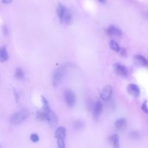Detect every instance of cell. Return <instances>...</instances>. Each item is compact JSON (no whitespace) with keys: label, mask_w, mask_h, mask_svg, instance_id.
I'll use <instances>...</instances> for the list:
<instances>
[{"label":"cell","mask_w":148,"mask_h":148,"mask_svg":"<svg viewBox=\"0 0 148 148\" xmlns=\"http://www.w3.org/2000/svg\"><path fill=\"white\" fill-rule=\"evenodd\" d=\"M66 71V65H62L57 68L52 75V83L54 86H57L62 80Z\"/></svg>","instance_id":"1"},{"label":"cell","mask_w":148,"mask_h":148,"mask_svg":"<svg viewBox=\"0 0 148 148\" xmlns=\"http://www.w3.org/2000/svg\"><path fill=\"white\" fill-rule=\"evenodd\" d=\"M28 116V112L26 109H22L13 113L10 117V123L13 125L21 123Z\"/></svg>","instance_id":"2"},{"label":"cell","mask_w":148,"mask_h":148,"mask_svg":"<svg viewBox=\"0 0 148 148\" xmlns=\"http://www.w3.org/2000/svg\"><path fill=\"white\" fill-rule=\"evenodd\" d=\"M64 95L65 102L68 106L70 108L72 107L76 102V97L73 92L71 90L66 89L65 90Z\"/></svg>","instance_id":"3"},{"label":"cell","mask_w":148,"mask_h":148,"mask_svg":"<svg viewBox=\"0 0 148 148\" xmlns=\"http://www.w3.org/2000/svg\"><path fill=\"white\" fill-rule=\"evenodd\" d=\"M112 94V87L110 85L105 86L101 91L100 97L103 101L109 100Z\"/></svg>","instance_id":"4"},{"label":"cell","mask_w":148,"mask_h":148,"mask_svg":"<svg viewBox=\"0 0 148 148\" xmlns=\"http://www.w3.org/2000/svg\"><path fill=\"white\" fill-rule=\"evenodd\" d=\"M103 105L100 101H97L93 108V117L95 120H97L102 112Z\"/></svg>","instance_id":"5"},{"label":"cell","mask_w":148,"mask_h":148,"mask_svg":"<svg viewBox=\"0 0 148 148\" xmlns=\"http://www.w3.org/2000/svg\"><path fill=\"white\" fill-rule=\"evenodd\" d=\"M127 91L131 96L134 98L138 97L140 94V90L138 86L132 83L128 84L127 87Z\"/></svg>","instance_id":"6"},{"label":"cell","mask_w":148,"mask_h":148,"mask_svg":"<svg viewBox=\"0 0 148 148\" xmlns=\"http://www.w3.org/2000/svg\"><path fill=\"white\" fill-rule=\"evenodd\" d=\"M113 67L114 71L117 75H121V76H125L127 75L128 70L127 68L124 65L119 63H115L113 65Z\"/></svg>","instance_id":"7"},{"label":"cell","mask_w":148,"mask_h":148,"mask_svg":"<svg viewBox=\"0 0 148 148\" xmlns=\"http://www.w3.org/2000/svg\"><path fill=\"white\" fill-rule=\"evenodd\" d=\"M106 32L109 36H112H112H119L121 35V30L114 25L109 26L107 28Z\"/></svg>","instance_id":"8"},{"label":"cell","mask_w":148,"mask_h":148,"mask_svg":"<svg viewBox=\"0 0 148 148\" xmlns=\"http://www.w3.org/2000/svg\"><path fill=\"white\" fill-rule=\"evenodd\" d=\"M66 135V130L64 127L61 126L57 128L54 137L57 139H65Z\"/></svg>","instance_id":"9"},{"label":"cell","mask_w":148,"mask_h":148,"mask_svg":"<svg viewBox=\"0 0 148 148\" xmlns=\"http://www.w3.org/2000/svg\"><path fill=\"white\" fill-rule=\"evenodd\" d=\"M109 45L110 48L112 50H114V51H116V52H117V53H120L122 55L125 54V50L124 49L121 48L116 42L112 40L109 42Z\"/></svg>","instance_id":"10"},{"label":"cell","mask_w":148,"mask_h":148,"mask_svg":"<svg viewBox=\"0 0 148 148\" xmlns=\"http://www.w3.org/2000/svg\"><path fill=\"white\" fill-rule=\"evenodd\" d=\"M127 120L124 118H120L116 120L114 123L115 128L119 131L124 130L127 127Z\"/></svg>","instance_id":"11"},{"label":"cell","mask_w":148,"mask_h":148,"mask_svg":"<svg viewBox=\"0 0 148 148\" xmlns=\"http://www.w3.org/2000/svg\"><path fill=\"white\" fill-rule=\"evenodd\" d=\"M49 111H45L42 109L39 110L36 113V118L40 121H48V112Z\"/></svg>","instance_id":"12"},{"label":"cell","mask_w":148,"mask_h":148,"mask_svg":"<svg viewBox=\"0 0 148 148\" xmlns=\"http://www.w3.org/2000/svg\"><path fill=\"white\" fill-rule=\"evenodd\" d=\"M48 123L51 126H54L58 123V117L56 114L50 109L48 112Z\"/></svg>","instance_id":"13"},{"label":"cell","mask_w":148,"mask_h":148,"mask_svg":"<svg viewBox=\"0 0 148 148\" xmlns=\"http://www.w3.org/2000/svg\"><path fill=\"white\" fill-rule=\"evenodd\" d=\"M109 140L114 148H119V146H120L119 136L117 134H114L112 135L109 137Z\"/></svg>","instance_id":"14"},{"label":"cell","mask_w":148,"mask_h":148,"mask_svg":"<svg viewBox=\"0 0 148 148\" xmlns=\"http://www.w3.org/2000/svg\"><path fill=\"white\" fill-rule=\"evenodd\" d=\"M72 19V14L71 13V12L69 10V9H68L67 8L65 10V13L63 16L62 19L61 20V23H63L65 24H69L71 23V21Z\"/></svg>","instance_id":"15"},{"label":"cell","mask_w":148,"mask_h":148,"mask_svg":"<svg viewBox=\"0 0 148 148\" xmlns=\"http://www.w3.org/2000/svg\"><path fill=\"white\" fill-rule=\"evenodd\" d=\"M66 8L62 4L59 3L57 7V14L60 21H61L63 16L65 13Z\"/></svg>","instance_id":"16"},{"label":"cell","mask_w":148,"mask_h":148,"mask_svg":"<svg viewBox=\"0 0 148 148\" xmlns=\"http://www.w3.org/2000/svg\"><path fill=\"white\" fill-rule=\"evenodd\" d=\"M9 56L8 54L7 50L5 46L1 47L0 49V61L3 62H5L8 60Z\"/></svg>","instance_id":"17"},{"label":"cell","mask_w":148,"mask_h":148,"mask_svg":"<svg viewBox=\"0 0 148 148\" xmlns=\"http://www.w3.org/2000/svg\"><path fill=\"white\" fill-rule=\"evenodd\" d=\"M135 59L139 64L144 66H148V61L142 56H140L139 54L136 55L135 56Z\"/></svg>","instance_id":"18"},{"label":"cell","mask_w":148,"mask_h":148,"mask_svg":"<svg viewBox=\"0 0 148 148\" xmlns=\"http://www.w3.org/2000/svg\"><path fill=\"white\" fill-rule=\"evenodd\" d=\"M15 77L18 79H23L24 77V73L21 68H17L15 71Z\"/></svg>","instance_id":"19"},{"label":"cell","mask_w":148,"mask_h":148,"mask_svg":"<svg viewBox=\"0 0 148 148\" xmlns=\"http://www.w3.org/2000/svg\"><path fill=\"white\" fill-rule=\"evenodd\" d=\"M73 126L76 130H80L84 127V123L82 120H76L74 121Z\"/></svg>","instance_id":"20"},{"label":"cell","mask_w":148,"mask_h":148,"mask_svg":"<svg viewBox=\"0 0 148 148\" xmlns=\"http://www.w3.org/2000/svg\"><path fill=\"white\" fill-rule=\"evenodd\" d=\"M30 139L32 142L36 143L39 141V137L37 134L33 133V134H31V135H30Z\"/></svg>","instance_id":"21"},{"label":"cell","mask_w":148,"mask_h":148,"mask_svg":"<svg viewBox=\"0 0 148 148\" xmlns=\"http://www.w3.org/2000/svg\"><path fill=\"white\" fill-rule=\"evenodd\" d=\"M58 148H65V143L64 139H57Z\"/></svg>","instance_id":"22"},{"label":"cell","mask_w":148,"mask_h":148,"mask_svg":"<svg viewBox=\"0 0 148 148\" xmlns=\"http://www.w3.org/2000/svg\"><path fill=\"white\" fill-rule=\"evenodd\" d=\"M142 109L146 113H148V105L147 101H145L144 103L142 104Z\"/></svg>","instance_id":"23"},{"label":"cell","mask_w":148,"mask_h":148,"mask_svg":"<svg viewBox=\"0 0 148 148\" xmlns=\"http://www.w3.org/2000/svg\"><path fill=\"white\" fill-rule=\"evenodd\" d=\"M130 136L133 139H136V138H138L139 137V134H138L137 132L136 131H133L132 132L131 134H130Z\"/></svg>","instance_id":"24"},{"label":"cell","mask_w":148,"mask_h":148,"mask_svg":"<svg viewBox=\"0 0 148 148\" xmlns=\"http://www.w3.org/2000/svg\"><path fill=\"white\" fill-rule=\"evenodd\" d=\"M13 0H2V2L3 3H6V4H8V3H10L12 2Z\"/></svg>","instance_id":"25"},{"label":"cell","mask_w":148,"mask_h":148,"mask_svg":"<svg viewBox=\"0 0 148 148\" xmlns=\"http://www.w3.org/2000/svg\"><path fill=\"white\" fill-rule=\"evenodd\" d=\"M101 3H105L106 2V0H98Z\"/></svg>","instance_id":"26"}]
</instances>
